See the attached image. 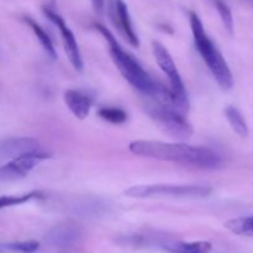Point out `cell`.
<instances>
[{"label": "cell", "mask_w": 253, "mask_h": 253, "mask_svg": "<svg viewBox=\"0 0 253 253\" xmlns=\"http://www.w3.org/2000/svg\"><path fill=\"white\" fill-rule=\"evenodd\" d=\"M128 148L133 155L141 157L169 161L202 169H216L222 163L220 155L211 148L202 146L138 140L131 142Z\"/></svg>", "instance_id": "obj_1"}, {"label": "cell", "mask_w": 253, "mask_h": 253, "mask_svg": "<svg viewBox=\"0 0 253 253\" xmlns=\"http://www.w3.org/2000/svg\"><path fill=\"white\" fill-rule=\"evenodd\" d=\"M95 29L105 37L108 41L109 47H110V56L113 58L114 63L118 67L119 72L121 76L131 84L135 89L141 91L142 94L151 96L156 88V83L157 82L153 81L150 77V74L141 67V64L131 56L130 53L125 51L123 47L119 44L114 35L106 29L105 26L100 24L94 25Z\"/></svg>", "instance_id": "obj_2"}, {"label": "cell", "mask_w": 253, "mask_h": 253, "mask_svg": "<svg viewBox=\"0 0 253 253\" xmlns=\"http://www.w3.org/2000/svg\"><path fill=\"white\" fill-rule=\"evenodd\" d=\"M189 20L198 52L203 57L214 78L216 79L217 84L224 90H229L234 85V76H232L229 64L225 61L221 52L214 44V42L207 35L200 17L195 12H190Z\"/></svg>", "instance_id": "obj_3"}, {"label": "cell", "mask_w": 253, "mask_h": 253, "mask_svg": "<svg viewBox=\"0 0 253 253\" xmlns=\"http://www.w3.org/2000/svg\"><path fill=\"white\" fill-rule=\"evenodd\" d=\"M146 113L156 123V125L177 140H189L193 135V127L184 114L156 101L146 105Z\"/></svg>", "instance_id": "obj_4"}, {"label": "cell", "mask_w": 253, "mask_h": 253, "mask_svg": "<svg viewBox=\"0 0 253 253\" xmlns=\"http://www.w3.org/2000/svg\"><path fill=\"white\" fill-rule=\"evenodd\" d=\"M211 189L205 185H175V184H152L135 185L125 190V195L130 198H153V197H207Z\"/></svg>", "instance_id": "obj_5"}, {"label": "cell", "mask_w": 253, "mask_h": 253, "mask_svg": "<svg viewBox=\"0 0 253 253\" xmlns=\"http://www.w3.org/2000/svg\"><path fill=\"white\" fill-rule=\"evenodd\" d=\"M49 158V155L41 151L25 153L12 158L0 167V183H10L26 177L37 165Z\"/></svg>", "instance_id": "obj_6"}, {"label": "cell", "mask_w": 253, "mask_h": 253, "mask_svg": "<svg viewBox=\"0 0 253 253\" xmlns=\"http://www.w3.org/2000/svg\"><path fill=\"white\" fill-rule=\"evenodd\" d=\"M152 49L156 61H157V64L160 66V68L162 69L163 73L168 77L170 90H172L178 98L182 99V100H188L187 90H185L182 77H180L179 72H178L177 69V66H175L174 61H173L172 56H170V53L168 52V49L166 48L162 43H160V42L157 41H155L152 43Z\"/></svg>", "instance_id": "obj_7"}, {"label": "cell", "mask_w": 253, "mask_h": 253, "mask_svg": "<svg viewBox=\"0 0 253 253\" xmlns=\"http://www.w3.org/2000/svg\"><path fill=\"white\" fill-rule=\"evenodd\" d=\"M43 14L46 15L47 19L51 20V21L56 25L57 29L59 30L62 36V42H63L64 51H66L69 62H71L72 66L74 67V69L81 72L82 69H83V59H82V54L81 51H79L78 43H77L76 36H74V34L72 32V30L67 26L63 17H62L61 15L57 14L56 11H53L52 9H49V7H43Z\"/></svg>", "instance_id": "obj_8"}, {"label": "cell", "mask_w": 253, "mask_h": 253, "mask_svg": "<svg viewBox=\"0 0 253 253\" xmlns=\"http://www.w3.org/2000/svg\"><path fill=\"white\" fill-rule=\"evenodd\" d=\"M114 17H115V25L126 39V41L132 47L137 48L140 46V41H138L137 35L133 30L127 5L125 4L124 0H115V2H114Z\"/></svg>", "instance_id": "obj_9"}, {"label": "cell", "mask_w": 253, "mask_h": 253, "mask_svg": "<svg viewBox=\"0 0 253 253\" xmlns=\"http://www.w3.org/2000/svg\"><path fill=\"white\" fill-rule=\"evenodd\" d=\"M63 98L67 108L76 118L84 120L89 115L91 109V99L88 95L79 90L69 89L64 93Z\"/></svg>", "instance_id": "obj_10"}, {"label": "cell", "mask_w": 253, "mask_h": 253, "mask_svg": "<svg viewBox=\"0 0 253 253\" xmlns=\"http://www.w3.org/2000/svg\"><path fill=\"white\" fill-rule=\"evenodd\" d=\"M36 151H40V143L31 137L11 138L2 143V146L0 147V152L2 155L14 158L25 155V153L36 152Z\"/></svg>", "instance_id": "obj_11"}, {"label": "cell", "mask_w": 253, "mask_h": 253, "mask_svg": "<svg viewBox=\"0 0 253 253\" xmlns=\"http://www.w3.org/2000/svg\"><path fill=\"white\" fill-rule=\"evenodd\" d=\"M212 245L208 241L167 242L165 250L170 253H210Z\"/></svg>", "instance_id": "obj_12"}, {"label": "cell", "mask_w": 253, "mask_h": 253, "mask_svg": "<svg viewBox=\"0 0 253 253\" xmlns=\"http://www.w3.org/2000/svg\"><path fill=\"white\" fill-rule=\"evenodd\" d=\"M79 236V229L74 225H59V226L54 227L49 234V241L52 244L56 245H66L71 244L74 240L78 239Z\"/></svg>", "instance_id": "obj_13"}, {"label": "cell", "mask_w": 253, "mask_h": 253, "mask_svg": "<svg viewBox=\"0 0 253 253\" xmlns=\"http://www.w3.org/2000/svg\"><path fill=\"white\" fill-rule=\"evenodd\" d=\"M24 21L29 25L30 29L34 31L35 35H36L37 40L40 41V43H41L42 48L44 49V52H46V53L48 54L52 59H56L57 58L56 48H54L53 42H52V40L49 39L48 35L46 34V31H44V30L42 29V27L40 26L36 21H34L31 17H24Z\"/></svg>", "instance_id": "obj_14"}, {"label": "cell", "mask_w": 253, "mask_h": 253, "mask_svg": "<svg viewBox=\"0 0 253 253\" xmlns=\"http://www.w3.org/2000/svg\"><path fill=\"white\" fill-rule=\"evenodd\" d=\"M225 116H226L232 130L237 135L241 136V137H247L249 136V126H247L246 120H245L244 115L235 106H227L225 109Z\"/></svg>", "instance_id": "obj_15"}, {"label": "cell", "mask_w": 253, "mask_h": 253, "mask_svg": "<svg viewBox=\"0 0 253 253\" xmlns=\"http://www.w3.org/2000/svg\"><path fill=\"white\" fill-rule=\"evenodd\" d=\"M224 226L232 234L239 235V236L253 237V216L231 219L225 222Z\"/></svg>", "instance_id": "obj_16"}, {"label": "cell", "mask_w": 253, "mask_h": 253, "mask_svg": "<svg viewBox=\"0 0 253 253\" xmlns=\"http://www.w3.org/2000/svg\"><path fill=\"white\" fill-rule=\"evenodd\" d=\"M40 197H41V193L40 192H31L24 195H1V197H0V209L25 204V203Z\"/></svg>", "instance_id": "obj_17"}, {"label": "cell", "mask_w": 253, "mask_h": 253, "mask_svg": "<svg viewBox=\"0 0 253 253\" xmlns=\"http://www.w3.org/2000/svg\"><path fill=\"white\" fill-rule=\"evenodd\" d=\"M215 6H216L217 12H219L221 21L224 24L225 29L230 35L234 34V16H232V11L230 9L229 5L224 1V0H215Z\"/></svg>", "instance_id": "obj_18"}, {"label": "cell", "mask_w": 253, "mask_h": 253, "mask_svg": "<svg viewBox=\"0 0 253 253\" xmlns=\"http://www.w3.org/2000/svg\"><path fill=\"white\" fill-rule=\"evenodd\" d=\"M99 116L108 123L120 125L127 120V114L119 108H101L98 111Z\"/></svg>", "instance_id": "obj_19"}, {"label": "cell", "mask_w": 253, "mask_h": 253, "mask_svg": "<svg viewBox=\"0 0 253 253\" xmlns=\"http://www.w3.org/2000/svg\"><path fill=\"white\" fill-rule=\"evenodd\" d=\"M5 250H10L14 252H21V253H32L37 251L40 247V244L34 240H29V241H20V242H12V244L4 245Z\"/></svg>", "instance_id": "obj_20"}, {"label": "cell", "mask_w": 253, "mask_h": 253, "mask_svg": "<svg viewBox=\"0 0 253 253\" xmlns=\"http://www.w3.org/2000/svg\"><path fill=\"white\" fill-rule=\"evenodd\" d=\"M91 4H93L94 10H95L98 14H101L104 10V0H90Z\"/></svg>", "instance_id": "obj_21"}, {"label": "cell", "mask_w": 253, "mask_h": 253, "mask_svg": "<svg viewBox=\"0 0 253 253\" xmlns=\"http://www.w3.org/2000/svg\"><path fill=\"white\" fill-rule=\"evenodd\" d=\"M2 250H4V247L0 246V253H2Z\"/></svg>", "instance_id": "obj_22"}, {"label": "cell", "mask_w": 253, "mask_h": 253, "mask_svg": "<svg viewBox=\"0 0 253 253\" xmlns=\"http://www.w3.org/2000/svg\"><path fill=\"white\" fill-rule=\"evenodd\" d=\"M249 1H251V2H252V4H253V0H249Z\"/></svg>", "instance_id": "obj_23"}]
</instances>
